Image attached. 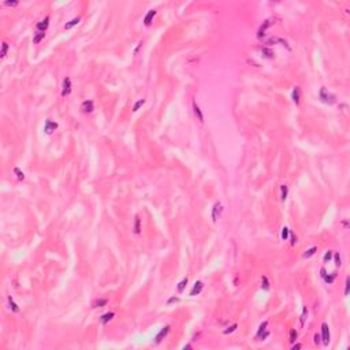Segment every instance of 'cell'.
<instances>
[{"label": "cell", "mask_w": 350, "mask_h": 350, "mask_svg": "<svg viewBox=\"0 0 350 350\" xmlns=\"http://www.w3.org/2000/svg\"><path fill=\"white\" fill-rule=\"evenodd\" d=\"M114 316H115V313L114 312H107V313H104L101 317H100V323L103 324V326H105L108 322H111L112 319H114Z\"/></svg>", "instance_id": "4fadbf2b"}, {"label": "cell", "mask_w": 350, "mask_h": 350, "mask_svg": "<svg viewBox=\"0 0 350 350\" xmlns=\"http://www.w3.org/2000/svg\"><path fill=\"white\" fill-rule=\"evenodd\" d=\"M316 252H317V248H316V246H312L310 249H308V250H306L305 253H304V257H305V259H309L310 256H313L314 253H316Z\"/></svg>", "instance_id": "d4e9b609"}, {"label": "cell", "mask_w": 350, "mask_h": 350, "mask_svg": "<svg viewBox=\"0 0 350 350\" xmlns=\"http://www.w3.org/2000/svg\"><path fill=\"white\" fill-rule=\"evenodd\" d=\"M172 302H179V298L178 297H171V298L167 301V304H172Z\"/></svg>", "instance_id": "f35d334b"}, {"label": "cell", "mask_w": 350, "mask_h": 350, "mask_svg": "<svg viewBox=\"0 0 350 350\" xmlns=\"http://www.w3.org/2000/svg\"><path fill=\"white\" fill-rule=\"evenodd\" d=\"M320 339H323V343L326 346H328V343H330V328H328L327 323L322 324V336H320Z\"/></svg>", "instance_id": "7a4b0ae2"}, {"label": "cell", "mask_w": 350, "mask_h": 350, "mask_svg": "<svg viewBox=\"0 0 350 350\" xmlns=\"http://www.w3.org/2000/svg\"><path fill=\"white\" fill-rule=\"evenodd\" d=\"M8 304H10V308H11V310L14 313H18V312H19V306L15 304V301H14L12 297H8Z\"/></svg>", "instance_id": "ac0fdd59"}, {"label": "cell", "mask_w": 350, "mask_h": 350, "mask_svg": "<svg viewBox=\"0 0 350 350\" xmlns=\"http://www.w3.org/2000/svg\"><path fill=\"white\" fill-rule=\"evenodd\" d=\"M155 15H156V10H149V11H148V14L145 15V18H144V23H145V26H149V25L152 23V21H153Z\"/></svg>", "instance_id": "30bf717a"}, {"label": "cell", "mask_w": 350, "mask_h": 350, "mask_svg": "<svg viewBox=\"0 0 350 350\" xmlns=\"http://www.w3.org/2000/svg\"><path fill=\"white\" fill-rule=\"evenodd\" d=\"M319 342H320V335L316 334L314 335V343H319Z\"/></svg>", "instance_id": "b9f144b4"}, {"label": "cell", "mask_w": 350, "mask_h": 350, "mask_svg": "<svg viewBox=\"0 0 350 350\" xmlns=\"http://www.w3.org/2000/svg\"><path fill=\"white\" fill-rule=\"evenodd\" d=\"M237 328H238V324H237V323H234L233 326H230L228 328H226V330L223 331V334H224V335H228V334H231V332H234V331L237 330Z\"/></svg>", "instance_id": "83f0119b"}, {"label": "cell", "mask_w": 350, "mask_h": 350, "mask_svg": "<svg viewBox=\"0 0 350 350\" xmlns=\"http://www.w3.org/2000/svg\"><path fill=\"white\" fill-rule=\"evenodd\" d=\"M290 238H291V241H290V243H291V245H293V246H294V245H295V243H297V237H295V235H294V234H291V235H290Z\"/></svg>", "instance_id": "74e56055"}, {"label": "cell", "mask_w": 350, "mask_h": 350, "mask_svg": "<svg viewBox=\"0 0 350 350\" xmlns=\"http://www.w3.org/2000/svg\"><path fill=\"white\" fill-rule=\"evenodd\" d=\"M299 97H301V89H299V86H295L293 89V93H291V99L295 103V105L299 104Z\"/></svg>", "instance_id": "7c38bea8"}, {"label": "cell", "mask_w": 350, "mask_h": 350, "mask_svg": "<svg viewBox=\"0 0 350 350\" xmlns=\"http://www.w3.org/2000/svg\"><path fill=\"white\" fill-rule=\"evenodd\" d=\"M301 347H302V345H301V343H297V345H294V346L291 347V349H293V350H297V349H301Z\"/></svg>", "instance_id": "60d3db41"}, {"label": "cell", "mask_w": 350, "mask_h": 350, "mask_svg": "<svg viewBox=\"0 0 350 350\" xmlns=\"http://www.w3.org/2000/svg\"><path fill=\"white\" fill-rule=\"evenodd\" d=\"M144 104H145V99L138 100V101H137V103L134 104V107H133V111H134V112H135V111H138V110H139L141 107H142Z\"/></svg>", "instance_id": "1f68e13d"}, {"label": "cell", "mask_w": 350, "mask_h": 350, "mask_svg": "<svg viewBox=\"0 0 350 350\" xmlns=\"http://www.w3.org/2000/svg\"><path fill=\"white\" fill-rule=\"evenodd\" d=\"M134 233L135 234H139L141 233V219H139V216L137 215L134 219Z\"/></svg>", "instance_id": "e0dca14e"}, {"label": "cell", "mask_w": 350, "mask_h": 350, "mask_svg": "<svg viewBox=\"0 0 350 350\" xmlns=\"http://www.w3.org/2000/svg\"><path fill=\"white\" fill-rule=\"evenodd\" d=\"M222 212H223L222 204H220V203H215V205L212 207V213H211L212 220H213V222H216V220L219 219V216L222 215Z\"/></svg>", "instance_id": "5b68a950"}, {"label": "cell", "mask_w": 350, "mask_h": 350, "mask_svg": "<svg viewBox=\"0 0 350 350\" xmlns=\"http://www.w3.org/2000/svg\"><path fill=\"white\" fill-rule=\"evenodd\" d=\"M80 21H81V18H80V16H77V18H73L71 21H68L67 23L64 25V29H66V30H68V29L74 28L75 25H78V23H80Z\"/></svg>", "instance_id": "9a60e30c"}, {"label": "cell", "mask_w": 350, "mask_h": 350, "mask_svg": "<svg viewBox=\"0 0 350 350\" xmlns=\"http://www.w3.org/2000/svg\"><path fill=\"white\" fill-rule=\"evenodd\" d=\"M48 26H49V16H45L43 21H40V22L37 23V29H38L40 32H45L48 29Z\"/></svg>", "instance_id": "8fae6325"}, {"label": "cell", "mask_w": 350, "mask_h": 350, "mask_svg": "<svg viewBox=\"0 0 350 350\" xmlns=\"http://www.w3.org/2000/svg\"><path fill=\"white\" fill-rule=\"evenodd\" d=\"M261 289L265 291L270 290V280H268V278H267L265 275L261 276Z\"/></svg>", "instance_id": "44dd1931"}, {"label": "cell", "mask_w": 350, "mask_h": 350, "mask_svg": "<svg viewBox=\"0 0 350 350\" xmlns=\"http://www.w3.org/2000/svg\"><path fill=\"white\" fill-rule=\"evenodd\" d=\"M295 339H297V331H295V330H291V331H290V342H291V343H294V342H295Z\"/></svg>", "instance_id": "e575fe53"}, {"label": "cell", "mask_w": 350, "mask_h": 350, "mask_svg": "<svg viewBox=\"0 0 350 350\" xmlns=\"http://www.w3.org/2000/svg\"><path fill=\"white\" fill-rule=\"evenodd\" d=\"M280 237H282L283 241H287V238H289V227H283L282 228V233H280Z\"/></svg>", "instance_id": "4dcf8cb0"}, {"label": "cell", "mask_w": 350, "mask_h": 350, "mask_svg": "<svg viewBox=\"0 0 350 350\" xmlns=\"http://www.w3.org/2000/svg\"><path fill=\"white\" fill-rule=\"evenodd\" d=\"M186 285H187V278L182 279V280L178 283V293H183V290H185Z\"/></svg>", "instance_id": "4316f807"}, {"label": "cell", "mask_w": 350, "mask_h": 350, "mask_svg": "<svg viewBox=\"0 0 350 350\" xmlns=\"http://www.w3.org/2000/svg\"><path fill=\"white\" fill-rule=\"evenodd\" d=\"M346 286H345V295H347L349 294V289H350V282H349V279H346V283H345Z\"/></svg>", "instance_id": "d590c367"}, {"label": "cell", "mask_w": 350, "mask_h": 350, "mask_svg": "<svg viewBox=\"0 0 350 350\" xmlns=\"http://www.w3.org/2000/svg\"><path fill=\"white\" fill-rule=\"evenodd\" d=\"M191 105H193V111H194V115L197 116V118H198V120L201 122V123H203V122H204V115H203V112H201V108H200L198 105H197V103H196V101H193V104H191Z\"/></svg>", "instance_id": "5bb4252c"}, {"label": "cell", "mask_w": 350, "mask_h": 350, "mask_svg": "<svg viewBox=\"0 0 350 350\" xmlns=\"http://www.w3.org/2000/svg\"><path fill=\"white\" fill-rule=\"evenodd\" d=\"M319 99H320V101H323L324 104H334V103H336V96H335L334 93L327 92V89L324 86L320 88V92H319Z\"/></svg>", "instance_id": "6da1fadb"}, {"label": "cell", "mask_w": 350, "mask_h": 350, "mask_svg": "<svg viewBox=\"0 0 350 350\" xmlns=\"http://www.w3.org/2000/svg\"><path fill=\"white\" fill-rule=\"evenodd\" d=\"M334 261H335V265L336 267H341V264H342V259H341V255H339V252H335L334 255Z\"/></svg>", "instance_id": "f1b7e54d"}, {"label": "cell", "mask_w": 350, "mask_h": 350, "mask_svg": "<svg viewBox=\"0 0 350 350\" xmlns=\"http://www.w3.org/2000/svg\"><path fill=\"white\" fill-rule=\"evenodd\" d=\"M204 289V283L201 282V280H197V282L194 283V286H193V289H191L190 291V295L191 297H194V295H198L201 291H203Z\"/></svg>", "instance_id": "9c48e42d"}, {"label": "cell", "mask_w": 350, "mask_h": 350, "mask_svg": "<svg viewBox=\"0 0 350 350\" xmlns=\"http://www.w3.org/2000/svg\"><path fill=\"white\" fill-rule=\"evenodd\" d=\"M308 317V308H304L302 309V313H301V316H299V323H301V326H304L305 324V319Z\"/></svg>", "instance_id": "484cf974"}, {"label": "cell", "mask_w": 350, "mask_h": 350, "mask_svg": "<svg viewBox=\"0 0 350 350\" xmlns=\"http://www.w3.org/2000/svg\"><path fill=\"white\" fill-rule=\"evenodd\" d=\"M326 274H327V270L323 267L322 270H320V276H322V278H324V276H326Z\"/></svg>", "instance_id": "ab89813d"}, {"label": "cell", "mask_w": 350, "mask_h": 350, "mask_svg": "<svg viewBox=\"0 0 350 350\" xmlns=\"http://www.w3.org/2000/svg\"><path fill=\"white\" fill-rule=\"evenodd\" d=\"M270 26H271V19H265L261 25H260L259 30H257V37H259V38H261V37L265 34V30L270 28Z\"/></svg>", "instance_id": "ba28073f"}, {"label": "cell", "mask_w": 350, "mask_h": 350, "mask_svg": "<svg viewBox=\"0 0 350 350\" xmlns=\"http://www.w3.org/2000/svg\"><path fill=\"white\" fill-rule=\"evenodd\" d=\"M332 255H334V252L332 250H327L326 253H324V257H323L324 261H330V260L332 259Z\"/></svg>", "instance_id": "836d02e7"}, {"label": "cell", "mask_w": 350, "mask_h": 350, "mask_svg": "<svg viewBox=\"0 0 350 350\" xmlns=\"http://www.w3.org/2000/svg\"><path fill=\"white\" fill-rule=\"evenodd\" d=\"M81 110H82L85 114H90V112L95 110V103H93V100H85L84 103L81 104Z\"/></svg>", "instance_id": "8992f818"}, {"label": "cell", "mask_w": 350, "mask_h": 350, "mask_svg": "<svg viewBox=\"0 0 350 350\" xmlns=\"http://www.w3.org/2000/svg\"><path fill=\"white\" fill-rule=\"evenodd\" d=\"M71 93V80L66 77L63 80V84H62V96H68Z\"/></svg>", "instance_id": "277c9868"}, {"label": "cell", "mask_w": 350, "mask_h": 350, "mask_svg": "<svg viewBox=\"0 0 350 350\" xmlns=\"http://www.w3.org/2000/svg\"><path fill=\"white\" fill-rule=\"evenodd\" d=\"M58 127H59L58 122H53V120H51V119H47L45 120V124H44V131H45V134L49 135V134H52Z\"/></svg>", "instance_id": "3957f363"}, {"label": "cell", "mask_w": 350, "mask_h": 350, "mask_svg": "<svg viewBox=\"0 0 350 350\" xmlns=\"http://www.w3.org/2000/svg\"><path fill=\"white\" fill-rule=\"evenodd\" d=\"M335 278H336V274H335V272H332L331 275H327V274H326V276H324L323 279H324V282H326V283L331 285V283H334Z\"/></svg>", "instance_id": "603a6c76"}, {"label": "cell", "mask_w": 350, "mask_h": 350, "mask_svg": "<svg viewBox=\"0 0 350 350\" xmlns=\"http://www.w3.org/2000/svg\"><path fill=\"white\" fill-rule=\"evenodd\" d=\"M44 37H45V32H37L33 37V44H38L41 40H44Z\"/></svg>", "instance_id": "d6986e66"}, {"label": "cell", "mask_w": 350, "mask_h": 350, "mask_svg": "<svg viewBox=\"0 0 350 350\" xmlns=\"http://www.w3.org/2000/svg\"><path fill=\"white\" fill-rule=\"evenodd\" d=\"M170 328H171V327H170V326H166V327H163V328L160 330V332H159V334L156 335V338H155L156 341H155V342L157 343V345H159V343L161 342V341H163V339H164V338H166V336H167V335H168V332H170Z\"/></svg>", "instance_id": "52a82bcc"}, {"label": "cell", "mask_w": 350, "mask_h": 350, "mask_svg": "<svg viewBox=\"0 0 350 350\" xmlns=\"http://www.w3.org/2000/svg\"><path fill=\"white\" fill-rule=\"evenodd\" d=\"M107 304H108V299H105V298L97 299V301L93 302V308H103V306H105Z\"/></svg>", "instance_id": "7402d4cb"}, {"label": "cell", "mask_w": 350, "mask_h": 350, "mask_svg": "<svg viewBox=\"0 0 350 350\" xmlns=\"http://www.w3.org/2000/svg\"><path fill=\"white\" fill-rule=\"evenodd\" d=\"M14 174L16 175V178L19 179V181H23V179H25V174H23V171H21V170H19L18 167L14 168Z\"/></svg>", "instance_id": "f546056e"}, {"label": "cell", "mask_w": 350, "mask_h": 350, "mask_svg": "<svg viewBox=\"0 0 350 350\" xmlns=\"http://www.w3.org/2000/svg\"><path fill=\"white\" fill-rule=\"evenodd\" d=\"M261 52H262V55L267 56L268 59H272V58H274V51H272V49H270L268 47H262L261 48Z\"/></svg>", "instance_id": "ffe728a7"}, {"label": "cell", "mask_w": 350, "mask_h": 350, "mask_svg": "<svg viewBox=\"0 0 350 350\" xmlns=\"http://www.w3.org/2000/svg\"><path fill=\"white\" fill-rule=\"evenodd\" d=\"M287 194H289V187H287V185H282L280 186V198H282V201H286Z\"/></svg>", "instance_id": "2e32d148"}, {"label": "cell", "mask_w": 350, "mask_h": 350, "mask_svg": "<svg viewBox=\"0 0 350 350\" xmlns=\"http://www.w3.org/2000/svg\"><path fill=\"white\" fill-rule=\"evenodd\" d=\"M267 326H268V322H267V320H265V322H262L261 324H260V327H259V331H257V334H256V338H259L260 335H261L262 332H264V331L267 330Z\"/></svg>", "instance_id": "cb8c5ba5"}, {"label": "cell", "mask_w": 350, "mask_h": 350, "mask_svg": "<svg viewBox=\"0 0 350 350\" xmlns=\"http://www.w3.org/2000/svg\"><path fill=\"white\" fill-rule=\"evenodd\" d=\"M4 4L6 6H11V7H15V6H18V1H4Z\"/></svg>", "instance_id": "8d00e7d4"}, {"label": "cell", "mask_w": 350, "mask_h": 350, "mask_svg": "<svg viewBox=\"0 0 350 350\" xmlns=\"http://www.w3.org/2000/svg\"><path fill=\"white\" fill-rule=\"evenodd\" d=\"M7 51H8V44L7 43H3V44H1V53H0V56H1V58H4V56L7 55Z\"/></svg>", "instance_id": "d6a6232c"}]
</instances>
